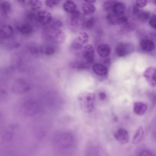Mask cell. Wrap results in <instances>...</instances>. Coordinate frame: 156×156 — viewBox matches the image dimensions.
Returning <instances> with one entry per match:
<instances>
[{
    "label": "cell",
    "mask_w": 156,
    "mask_h": 156,
    "mask_svg": "<svg viewBox=\"0 0 156 156\" xmlns=\"http://www.w3.org/2000/svg\"><path fill=\"white\" fill-rule=\"evenodd\" d=\"M42 35L47 42L57 45L63 43L66 39L65 34L60 28L50 24L44 26L42 30Z\"/></svg>",
    "instance_id": "6da1fadb"
},
{
    "label": "cell",
    "mask_w": 156,
    "mask_h": 156,
    "mask_svg": "<svg viewBox=\"0 0 156 156\" xmlns=\"http://www.w3.org/2000/svg\"><path fill=\"white\" fill-rule=\"evenodd\" d=\"M63 0H45L46 6L49 8L53 7L60 3Z\"/></svg>",
    "instance_id": "1f68e13d"
},
{
    "label": "cell",
    "mask_w": 156,
    "mask_h": 156,
    "mask_svg": "<svg viewBox=\"0 0 156 156\" xmlns=\"http://www.w3.org/2000/svg\"><path fill=\"white\" fill-rule=\"evenodd\" d=\"M140 22L137 18L131 19L124 24L121 28L120 32L125 33L133 31L139 25Z\"/></svg>",
    "instance_id": "8fae6325"
},
{
    "label": "cell",
    "mask_w": 156,
    "mask_h": 156,
    "mask_svg": "<svg viewBox=\"0 0 156 156\" xmlns=\"http://www.w3.org/2000/svg\"><path fill=\"white\" fill-rule=\"evenodd\" d=\"M14 31L12 27L9 25H4L0 28V37L3 39L9 38L12 36Z\"/></svg>",
    "instance_id": "2e32d148"
},
{
    "label": "cell",
    "mask_w": 156,
    "mask_h": 156,
    "mask_svg": "<svg viewBox=\"0 0 156 156\" xmlns=\"http://www.w3.org/2000/svg\"><path fill=\"white\" fill-rule=\"evenodd\" d=\"M140 8L137 6L135 5L133 7V11L135 15H137L140 11Z\"/></svg>",
    "instance_id": "74e56055"
},
{
    "label": "cell",
    "mask_w": 156,
    "mask_h": 156,
    "mask_svg": "<svg viewBox=\"0 0 156 156\" xmlns=\"http://www.w3.org/2000/svg\"><path fill=\"white\" fill-rule=\"evenodd\" d=\"M63 7L66 12L70 14L76 11V5L73 1L71 0L66 1L63 4Z\"/></svg>",
    "instance_id": "603a6c76"
},
{
    "label": "cell",
    "mask_w": 156,
    "mask_h": 156,
    "mask_svg": "<svg viewBox=\"0 0 156 156\" xmlns=\"http://www.w3.org/2000/svg\"><path fill=\"white\" fill-rule=\"evenodd\" d=\"M49 24L59 28L62 27L63 26L62 22L60 20L58 19L52 20V22Z\"/></svg>",
    "instance_id": "e575fe53"
},
{
    "label": "cell",
    "mask_w": 156,
    "mask_h": 156,
    "mask_svg": "<svg viewBox=\"0 0 156 156\" xmlns=\"http://www.w3.org/2000/svg\"><path fill=\"white\" fill-rule=\"evenodd\" d=\"M144 133V129L143 127H140L137 129L134 135L132 140L133 144H136L138 143L142 139Z\"/></svg>",
    "instance_id": "83f0119b"
},
{
    "label": "cell",
    "mask_w": 156,
    "mask_h": 156,
    "mask_svg": "<svg viewBox=\"0 0 156 156\" xmlns=\"http://www.w3.org/2000/svg\"><path fill=\"white\" fill-rule=\"evenodd\" d=\"M137 18L140 21H145L147 20L150 17L149 13L147 11H140L137 15Z\"/></svg>",
    "instance_id": "f1b7e54d"
},
{
    "label": "cell",
    "mask_w": 156,
    "mask_h": 156,
    "mask_svg": "<svg viewBox=\"0 0 156 156\" xmlns=\"http://www.w3.org/2000/svg\"><path fill=\"white\" fill-rule=\"evenodd\" d=\"M115 136L117 141L122 144H127L129 140L128 131L123 128L119 129L115 132Z\"/></svg>",
    "instance_id": "7c38bea8"
},
{
    "label": "cell",
    "mask_w": 156,
    "mask_h": 156,
    "mask_svg": "<svg viewBox=\"0 0 156 156\" xmlns=\"http://www.w3.org/2000/svg\"><path fill=\"white\" fill-rule=\"evenodd\" d=\"M152 152L147 150L142 151L140 153L141 156H154L155 155Z\"/></svg>",
    "instance_id": "8d00e7d4"
},
{
    "label": "cell",
    "mask_w": 156,
    "mask_h": 156,
    "mask_svg": "<svg viewBox=\"0 0 156 156\" xmlns=\"http://www.w3.org/2000/svg\"><path fill=\"white\" fill-rule=\"evenodd\" d=\"M147 3V0H136L135 5L139 8L146 6Z\"/></svg>",
    "instance_id": "836d02e7"
},
{
    "label": "cell",
    "mask_w": 156,
    "mask_h": 156,
    "mask_svg": "<svg viewBox=\"0 0 156 156\" xmlns=\"http://www.w3.org/2000/svg\"><path fill=\"white\" fill-rule=\"evenodd\" d=\"M153 4L156 5V0H153Z\"/></svg>",
    "instance_id": "b9f144b4"
},
{
    "label": "cell",
    "mask_w": 156,
    "mask_h": 156,
    "mask_svg": "<svg viewBox=\"0 0 156 156\" xmlns=\"http://www.w3.org/2000/svg\"><path fill=\"white\" fill-rule=\"evenodd\" d=\"M17 2L20 4H24L26 0H17Z\"/></svg>",
    "instance_id": "60d3db41"
},
{
    "label": "cell",
    "mask_w": 156,
    "mask_h": 156,
    "mask_svg": "<svg viewBox=\"0 0 156 156\" xmlns=\"http://www.w3.org/2000/svg\"><path fill=\"white\" fill-rule=\"evenodd\" d=\"M30 88L28 84L24 80H21L16 81L12 88L13 92L17 94L24 93L28 91Z\"/></svg>",
    "instance_id": "30bf717a"
},
{
    "label": "cell",
    "mask_w": 156,
    "mask_h": 156,
    "mask_svg": "<svg viewBox=\"0 0 156 156\" xmlns=\"http://www.w3.org/2000/svg\"><path fill=\"white\" fill-rule=\"evenodd\" d=\"M147 109V104L143 102H136L133 104V111L135 114L137 115H140L144 114Z\"/></svg>",
    "instance_id": "d6986e66"
},
{
    "label": "cell",
    "mask_w": 156,
    "mask_h": 156,
    "mask_svg": "<svg viewBox=\"0 0 156 156\" xmlns=\"http://www.w3.org/2000/svg\"><path fill=\"white\" fill-rule=\"evenodd\" d=\"M1 12L2 15L5 18H9L12 13V6L11 3L7 1L2 2L0 5Z\"/></svg>",
    "instance_id": "5bb4252c"
},
{
    "label": "cell",
    "mask_w": 156,
    "mask_h": 156,
    "mask_svg": "<svg viewBox=\"0 0 156 156\" xmlns=\"http://www.w3.org/2000/svg\"><path fill=\"white\" fill-rule=\"evenodd\" d=\"M149 23L151 27L156 30V15H153L151 17Z\"/></svg>",
    "instance_id": "d590c367"
},
{
    "label": "cell",
    "mask_w": 156,
    "mask_h": 156,
    "mask_svg": "<svg viewBox=\"0 0 156 156\" xmlns=\"http://www.w3.org/2000/svg\"><path fill=\"white\" fill-rule=\"evenodd\" d=\"M89 37L88 34L85 32H80L74 41L78 44L83 45L87 43L89 41Z\"/></svg>",
    "instance_id": "cb8c5ba5"
},
{
    "label": "cell",
    "mask_w": 156,
    "mask_h": 156,
    "mask_svg": "<svg viewBox=\"0 0 156 156\" xmlns=\"http://www.w3.org/2000/svg\"><path fill=\"white\" fill-rule=\"evenodd\" d=\"M70 68L72 69H85L87 67V65L85 63L82 62H74L70 63L69 65Z\"/></svg>",
    "instance_id": "f546056e"
},
{
    "label": "cell",
    "mask_w": 156,
    "mask_h": 156,
    "mask_svg": "<svg viewBox=\"0 0 156 156\" xmlns=\"http://www.w3.org/2000/svg\"><path fill=\"white\" fill-rule=\"evenodd\" d=\"M134 49L133 45L130 43L120 42L117 44L115 51L119 57H124L131 54Z\"/></svg>",
    "instance_id": "8992f818"
},
{
    "label": "cell",
    "mask_w": 156,
    "mask_h": 156,
    "mask_svg": "<svg viewBox=\"0 0 156 156\" xmlns=\"http://www.w3.org/2000/svg\"><path fill=\"white\" fill-rule=\"evenodd\" d=\"M70 14L69 25L71 29L76 31L81 27H82L83 23L85 20L83 14L80 11L76 10Z\"/></svg>",
    "instance_id": "5b68a950"
},
{
    "label": "cell",
    "mask_w": 156,
    "mask_h": 156,
    "mask_svg": "<svg viewBox=\"0 0 156 156\" xmlns=\"http://www.w3.org/2000/svg\"><path fill=\"white\" fill-rule=\"evenodd\" d=\"M93 70L97 75L103 76L106 75L108 72V69L104 65L100 63L94 64L93 66Z\"/></svg>",
    "instance_id": "ffe728a7"
},
{
    "label": "cell",
    "mask_w": 156,
    "mask_h": 156,
    "mask_svg": "<svg viewBox=\"0 0 156 156\" xmlns=\"http://www.w3.org/2000/svg\"><path fill=\"white\" fill-rule=\"evenodd\" d=\"M116 2L114 0H108L105 1L103 3V7L106 11H112L114 5Z\"/></svg>",
    "instance_id": "4dcf8cb0"
},
{
    "label": "cell",
    "mask_w": 156,
    "mask_h": 156,
    "mask_svg": "<svg viewBox=\"0 0 156 156\" xmlns=\"http://www.w3.org/2000/svg\"><path fill=\"white\" fill-rule=\"evenodd\" d=\"M28 3L31 9L34 11L40 9L43 4L42 0H30Z\"/></svg>",
    "instance_id": "4316f807"
},
{
    "label": "cell",
    "mask_w": 156,
    "mask_h": 156,
    "mask_svg": "<svg viewBox=\"0 0 156 156\" xmlns=\"http://www.w3.org/2000/svg\"><path fill=\"white\" fill-rule=\"evenodd\" d=\"M97 50L99 55L103 58H106L108 56L112 51L110 46L106 44L99 45L97 47Z\"/></svg>",
    "instance_id": "e0dca14e"
},
{
    "label": "cell",
    "mask_w": 156,
    "mask_h": 156,
    "mask_svg": "<svg viewBox=\"0 0 156 156\" xmlns=\"http://www.w3.org/2000/svg\"><path fill=\"white\" fill-rule=\"evenodd\" d=\"M94 97V94L88 92H82L79 94L77 100L82 110L87 112L92 110Z\"/></svg>",
    "instance_id": "7a4b0ae2"
},
{
    "label": "cell",
    "mask_w": 156,
    "mask_h": 156,
    "mask_svg": "<svg viewBox=\"0 0 156 156\" xmlns=\"http://www.w3.org/2000/svg\"><path fill=\"white\" fill-rule=\"evenodd\" d=\"M83 55L89 63H91L93 60L94 55V50L93 46L90 44H87L84 47L83 51Z\"/></svg>",
    "instance_id": "4fadbf2b"
},
{
    "label": "cell",
    "mask_w": 156,
    "mask_h": 156,
    "mask_svg": "<svg viewBox=\"0 0 156 156\" xmlns=\"http://www.w3.org/2000/svg\"><path fill=\"white\" fill-rule=\"evenodd\" d=\"M81 10L83 15L88 16L94 12L96 10V7L92 3H86L83 5Z\"/></svg>",
    "instance_id": "7402d4cb"
},
{
    "label": "cell",
    "mask_w": 156,
    "mask_h": 156,
    "mask_svg": "<svg viewBox=\"0 0 156 156\" xmlns=\"http://www.w3.org/2000/svg\"><path fill=\"white\" fill-rule=\"evenodd\" d=\"M125 7L124 4L120 2H117L115 4L112 12L119 15H122L124 12Z\"/></svg>",
    "instance_id": "d4e9b609"
},
{
    "label": "cell",
    "mask_w": 156,
    "mask_h": 156,
    "mask_svg": "<svg viewBox=\"0 0 156 156\" xmlns=\"http://www.w3.org/2000/svg\"><path fill=\"white\" fill-rule=\"evenodd\" d=\"M97 21V19L92 16L89 18L84 21L82 27L87 30L91 29L95 25Z\"/></svg>",
    "instance_id": "484cf974"
},
{
    "label": "cell",
    "mask_w": 156,
    "mask_h": 156,
    "mask_svg": "<svg viewBox=\"0 0 156 156\" xmlns=\"http://www.w3.org/2000/svg\"><path fill=\"white\" fill-rule=\"evenodd\" d=\"M87 3H92L94 2L96 0H84Z\"/></svg>",
    "instance_id": "ab89813d"
},
{
    "label": "cell",
    "mask_w": 156,
    "mask_h": 156,
    "mask_svg": "<svg viewBox=\"0 0 156 156\" xmlns=\"http://www.w3.org/2000/svg\"><path fill=\"white\" fill-rule=\"evenodd\" d=\"M17 30L21 34L27 35L32 34L34 30L32 26L29 23H26L16 26Z\"/></svg>",
    "instance_id": "9a60e30c"
},
{
    "label": "cell",
    "mask_w": 156,
    "mask_h": 156,
    "mask_svg": "<svg viewBox=\"0 0 156 156\" xmlns=\"http://www.w3.org/2000/svg\"><path fill=\"white\" fill-rule=\"evenodd\" d=\"M141 48L146 51H153L155 47V44L152 41L147 39L142 40L140 43Z\"/></svg>",
    "instance_id": "44dd1931"
},
{
    "label": "cell",
    "mask_w": 156,
    "mask_h": 156,
    "mask_svg": "<svg viewBox=\"0 0 156 156\" xmlns=\"http://www.w3.org/2000/svg\"><path fill=\"white\" fill-rule=\"evenodd\" d=\"M52 20L51 14L45 10H40L37 15V21L43 26H45L49 24Z\"/></svg>",
    "instance_id": "ba28073f"
},
{
    "label": "cell",
    "mask_w": 156,
    "mask_h": 156,
    "mask_svg": "<svg viewBox=\"0 0 156 156\" xmlns=\"http://www.w3.org/2000/svg\"><path fill=\"white\" fill-rule=\"evenodd\" d=\"M99 97L101 100L104 99L106 97V94L104 92H101L99 93Z\"/></svg>",
    "instance_id": "f35d334b"
},
{
    "label": "cell",
    "mask_w": 156,
    "mask_h": 156,
    "mask_svg": "<svg viewBox=\"0 0 156 156\" xmlns=\"http://www.w3.org/2000/svg\"><path fill=\"white\" fill-rule=\"evenodd\" d=\"M57 45L47 42L41 47V52L47 56H51L54 54L56 51Z\"/></svg>",
    "instance_id": "ac0fdd59"
},
{
    "label": "cell",
    "mask_w": 156,
    "mask_h": 156,
    "mask_svg": "<svg viewBox=\"0 0 156 156\" xmlns=\"http://www.w3.org/2000/svg\"><path fill=\"white\" fill-rule=\"evenodd\" d=\"M143 75L150 87H154L156 86V68L148 67L144 71Z\"/></svg>",
    "instance_id": "9c48e42d"
},
{
    "label": "cell",
    "mask_w": 156,
    "mask_h": 156,
    "mask_svg": "<svg viewBox=\"0 0 156 156\" xmlns=\"http://www.w3.org/2000/svg\"><path fill=\"white\" fill-rule=\"evenodd\" d=\"M52 142L54 145L57 148H67L72 143V136L67 132L57 133L53 137Z\"/></svg>",
    "instance_id": "277c9868"
},
{
    "label": "cell",
    "mask_w": 156,
    "mask_h": 156,
    "mask_svg": "<svg viewBox=\"0 0 156 156\" xmlns=\"http://www.w3.org/2000/svg\"><path fill=\"white\" fill-rule=\"evenodd\" d=\"M106 19L108 24L112 25L124 24L128 20L126 16L119 15L113 12L108 13L106 16Z\"/></svg>",
    "instance_id": "52a82bcc"
},
{
    "label": "cell",
    "mask_w": 156,
    "mask_h": 156,
    "mask_svg": "<svg viewBox=\"0 0 156 156\" xmlns=\"http://www.w3.org/2000/svg\"><path fill=\"white\" fill-rule=\"evenodd\" d=\"M20 110L21 112L25 116H30L35 114L38 110V105L34 99H26L21 103Z\"/></svg>",
    "instance_id": "3957f363"
},
{
    "label": "cell",
    "mask_w": 156,
    "mask_h": 156,
    "mask_svg": "<svg viewBox=\"0 0 156 156\" xmlns=\"http://www.w3.org/2000/svg\"><path fill=\"white\" fill-rule=\"evenodd\" d=\"M30 52L32 54H37L41 52V47L39 48L36 46H31L30 47Z\"/></svg>",
    "instance_id": "d6a6232c"
}]
</instances>
